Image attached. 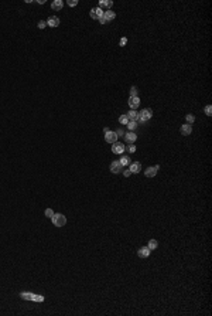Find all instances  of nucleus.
Segmentation results:
<instances>
[{
	"label": "nucleus",
	"mask_w": 212,
	"mask_h": 316,
	"mask_svg": "<svg viewBox=\"0 0 212 316\" xmlns=\"http://www.w3.org/2000/svg\"><path fill=\"white\" fill-rule=\"evenodd\" d=\"M52 220V224L55 226V227H64L66 224V218L64 214H61V213H54V216L51 217Z\"/></svg>",
	"instance_id": "obj_1"
},
{
	"label": "nucleus",
	"mask_w": 212,
	"mask_h": 316,
	"mask_svg": "<svg viewBox=\"0 0 212 316\" xmlns=\"http://www.w3.org/2000/svg\"><path fill=\"white\" fill-rule=\"evenodd\" d=\"M151 116H153V111L146 108V109H143L141 112H139V119H137V122H140V123H146Z\"/></svg>",
	"instance_id": "obj_2"
},
{
	"label": "nucleus",
	"mask_w": 212,
	"mask_h": 316,
	"mask_svg": "<svg viewBox=\"0 0 212 316\" xmlns=\"http://www.w3.org/2000/svg\"><path fill=\"white\" fill-rule=\"evenodd\" d=\"M124 145L123 143H120V142H114V143H112V152H113L114 154H120V153H123L124 152Z\"/></svg>",
	"instance_id": "obj_3"
},
{
	"label": "nucleus",
	"mask_w": 212,
	"mask_h": 316,
	"mask_svg": "<svg viewBox=\"0 0 212 316\" xmlns=\"http://www.w3.org/2000/svg\"><path fill=\"white\" fill-rule=\"evenodd\" d=\"M90 17L93 19V20H99L100 17H103V10L100 7H93L92 10H90Z\"/></svg>",
	"instance_id": "obj_4"
},
{
	"label": "nucleus",
	"mask_w": 212,
	"mask_h": 316,
	"mask_svg": "<svg viewBox=\"0 0 212 316\" xmlns=\"http://www.w3.org/2000/svg\"><path fill=\"white\" fill-rule=\"evenodd\" d=\"M105 140L107 142V143H114V142H117V135H116V132H112V130L106 132L105 133Z\"/></svg>",
	"instance_id": "obj_5"
},
{
	"label": "nucleus",
	"mask_w": 212,
	"mask_h": 316,
	"mask_svg": "<svg viewBox=\"0 0 212 316\" xmlns=\"http://www.w3.org/2000/svg\"><path fill=\"white\" fill-rule=\"evenodd\" d=\"M120 170H123V166L120 164V162H119V160L112 162V164H110V172H112V173H120Z\"/></svg>",
	"instance_id": "obj_6"
},
{
	"label": "nucleus",
	"mask_w": 212,
	"mask_h": 316,
	"mask_svg": "<svg viewBox=\"0 0 212 316\" xmlns=\"http://www.w3.org/2000/svg\"><path fill=\"white\" fill-rule=\"evenodd\" d=\"M158 169H160L158 164H157V166H151V167H147V170L144 172L146 177H154L155 174H157V170H158Z\"/></svg>",
	"instance_id": "obj_7"
},
{
	"label": "nucleus",
	"mask_w": 212,
	"mask_h": 316,
	"mask_svg": "<svg viewBox=\"0 0 212 316\" xmlns=\"http://www.w3.org/2000/svg\"><path fill=\"white\" fill-rule=\"evenodd\" d=\"M150 252H151V250H148V247H141L137 251V255H139V258H147L150 255Z\"/></svg>",
	"instance_id": "obj_8"
},
{
	"label": "nucleus",
	"mask_w": 212,
	"mask_h": 316,
	"mask_svg": "<svg viewBox=\"0 0 212 316\" xmlns=\"http://www.w3.org/2000/svg\"><path fill=\"white\" fill-rule=\"evenodd\" d=\"M139 105H140L139 97H130V99H129V106H130L131 109H137Z\"/></svg>",
	"instance_id": "obj_9"
},
{
	"label": "nucleus",
	"mask_w": 212,
	"mask_h": 316,
	"mask_svg": "<svg viewBox=\"0 0 212 316\" xmlns=\"http://www.w3.org/2000/svg\"><path fill=\"white\" fill-rule=\"evenodd\" d=\"M181 133L182 135H191L192 133V125H189V123H185V125H181Z\"/></svg>",
	"instance_id": "obj_10"
},
{
	"label": "nucleus",
	"mask_w": 212,
	"mask_h": 316,
	"mask_svg": "<svg viewBox=\"0 0 212 316\" xmlns=\"http://www.w3.org/2000/svg\"><path fill=\"white\" fill-rule=\"evenodd\" d=\"M47 24H48L49 27H58V24H59V19H58V17H55V16L48 17V20H47Z\"/></svg>",
	"instance_id": "obj_11"
},
{
	"label": "nucleus",
	"mask_w": 212,
	"mask_h": 316,
	"mask_svg": "<svg viewBox=\"0 0 212 316\" xmlns=\"http://www.w3.org/2000/svg\"><path fill=\"white\" fill-rule=\"evenodd\" d=\"M124 139H126V142H129V143H133V142H136V139H137V136H136V133L134 132H127L126 135H124Z\"/></svg>",
	"instance_id": "obj_12"
},
{
	"label": "nucleus",
	"mask_w": 212,
	"mask_h": 316,
	"mask_svg": "<svg viewBox=\"0 0 212 316\" xmlns=\"http://www.w3.org/2000/svg\"><path fill=\"white\" fill-rule=\"evenodd\" d=\"M62 6H64V1H62V0H54V1L51 3V9H52V10H57V11L61 10Z\"/></svg>",
	"instance_id": "obj_13"
},
{
	"label": "nucleus",
	"mask_w": 212,
	"mask_h": 316,
	"mask_svg": "<svg viewBox=\"0 0 212 316\" xmlns=\"http://www.w3.org/2000/svg\"><path fill=\"white\" fill-rule=\"evenodd\" d=\"M103 17L106 19V21H110V20H113L114 17H116V13L112 11V10H106V11H103Z\"/></svg>",
	"instance_id": "obj_14"
},
{
	"label": "nucleus",
	"mask_w": 212,
	"mask_h": 316,
	"mask_svg": "<svg viewBox=\"0 0 212 316\" xmlns=\"http://www.w3.org/2000/svg\"><path fill=\"white\" fill-rule=\"evenodd\" d=\"M127 118H129V121H136L137 122V119H139V112H137L136 109H131L130 112L127 114Z\"/></svg>",
	"instance_id": "obj_15"
},
{
	"label": "nucleus",
	"mask_w": 212,
	"mask_h": 316,
	"mask_svg": "<svg viewBox=\"0 0 212 316\" xmlns=\"http://www.w3.org/2000/svg\"><path fill=\"white\" fill-rule=\"evenodd\" d=\"M129 170L131 172V173H139L140 170H141V164L140 163H130V169Z\"/></svg>",
	"instance_id": "obj_16"
},
{
	"label": "nucleus",
	"mask_w": 212,
	"mask_h": 316,
	"mask_svg": "<svg viewBox=\"0 0 212 316\" xmlns=\"http://www.w3.org/2000/svg\"><path fill=\"white\" fill-rule=\"evenodd\" d=\"M112 4H113V1H110V0H100V1H99V6L98 7H112Z\"/></svg>",
	"instance_id": "obj_17"
},
{
	"label": "nucleus",
	"mask_w": 212,
	"mask_h": 316,
	"mask_svg": "<svg viewBox=\"0 0 212 316\" xmlns=\"http://www.w3.org/2000/svg\"><path fill=\"white\" fill-rule=\"evenodd\" d=\"M33 295L34 293H31V292H21L20 293V296L24 300H33Z\"/></svg>",
	"instance_id": "obj_18"
},
{
	"label": "nucleus",
	"mask_w": 212,
	"mask_h": 316,
	"mask_svg": "<svg viewBox=\"0 0 212 316\" xmlns=\"http://www.w3.org/2000/svg\"><path fill=\"white\" fill-rule=\"evenodd\" d=\"M119 162H120L122 166H127V164H130L131 163V160H130V157H129V156H123V157H120V160H119Z\"/></svg>",
	"instance_id": "obj_19"
},
{
	"label": "nucleus",
	"mask_w": 212,
	"mask_h": 316,
	"mask_svg": "<svg viewBox=\"0 0 212 316\" xmlns=\"http://www.w3.org/2000/svg\"><path fill=\"white\" fill-rule=\"evenodd\" d=\"M147 247H148V250H155V248L158 247V243H157L155 240H150V241H148V245H147Z\"/></svg>",
	"instance_id": "obj_20"
},
{
	"label": "nucleus",
	"mask_w": 212,
	"mask_h": 316,
	"mask_svg": "<svg viewBox=\"0 0 212 316\" xmlns=\"http://www.w3.org/2000/svg\"><path fill=\"white\" fill-rule=\"evenodd\" d=\"M136 126H137V122L136 121H129L127 122V128H129V130H131V132L136 129Z\"/></svg>",
	"instance_id": "obj_21"
},
{
	"label": "nucleus",
	"mask_w": 212,
	"mask_h": 316,
	"mask_svg": "<svg viewBox=\"0 0 212 316\" xmlns=\"http://www.w3.org/2000/svg\"><path fill=\"white\" fill-rule=\"evenodd\" d=\"M119 122H120L122 125H127V122H129V118H127V115H122V116L119 118Z\"/></svg>",
	"instance_id": "obj_22"
},
{
	"label": "nucleus",
	"mask_w": 212,
	"mask_h": 316,
	"mask_svg": "<svg viewBox=\"0 0 212 316\" xmlns=\"http://www.w3.org/2000/svg\"><path fill=\"white\" fill-rule=\"evenodd\" d=\"M185 119H187V123L192 125L194 121H195V116H194V115H187V116H185Z\"/></svg>",
	"instance_id": "obj_23"
},
{
	"label": "nucleus",
	"mask_w": 212,
	"mask_h": 316,
	"mask_svg": "<svg viewBox=\"0 0 212 316\" xmlns=\"http://www.w3.org/2000/svg\"><path fill=\"white\" fill-rule=\"evenodd\" d=\"M33 300L34 302H44V296H41V295H33Z\"/></svg>",
	"instance_id": "obj_24"
},
{
	"label": "nucleus",
	"mask_w": 212,
	"mask_h": 316,
	"mask_svg": "<svg viewBox=\"0 0 212 316\" xmlns=\"http://www.w3.org/2000/svg\"><path fill=\"white\" fill-rule=\"evenodd\" d=\"M44 214H45V217H48V218H51V217H52V216H54V211L51 210V209H47V210H45V213H44Z\"/></svg>",
	"instance_id": "obj_25"
},
{
	"label": "nucleus",
	"mask_w": 212,
	"mask_h": 316,
	"mask_svg": "<svg viewBox=\"0 0 212 316\" xmlns=\"http://www.w3.org/2000/svg\"><path fill=\"white\" fill-rule=\"evenodd\" d=\"M137 88L136 87H131V89H130V97H137Z\"/></svg>",
	"instance_id": "obj_26"
},
{
	"label": "nucleus",
	"mask_w": 212,
	"mask_h": 316,
	"mask_svg": "<svg viewBox=\"0 0 212 316\" xmlns=\"http://www.w3.org/2000/svg\"><path fill=\"white\" fill-rule=\"evenodd\" d=\"M211 112H212V106L211 105H206V106H205V114L208 115V116H211V115H212Z\"/></svg>",
	"instance_id": "obj_27"
},
{
	"label": "nucleus",
	"mask_w": 212,
	"mask_h": 316,
	"mask_svg": "<svg viewBox=\"0 0 212 316\" xmlns=\"http://www.w3.org/2000/svg\"><path fill=\"white\" fill-rule=\"evenodd\" d=\"M127 150H129L130 153H134V152H136V146L133 145V143H130V145L127 146Z\"/></svg>",
	"instance_id": "obj_28"
},
{
	"label": "nucleus",
	"mask_w": 212,
	"mask_h": 316,
	"mask_svg": "<svg viewBox=\"0 0 212 316\" xmlns=\"http://www.w3.org/2000/svg\"><path fill=\"white\" fill-rule=\"evenodd\" d=\"M76 4H78L76 0H68V6H69V7H75Z\"/></svg>",
	"instance_id": "obj_29"
},
{
	"label": "nucleus",
	"mask_w": 212,
	"mask_h": 316,
	"mask_svg": "<svg viewBox=\"0 0 212 316\" xmlns=\"http://www.w3.org/2000/svg\"><path fill=\"white\" fill-rule=\"evenodd\" d=\"M126 43H127V38H126V37H122V38H120V41H119V46L124 47V46H126Z\"/></svg>",
	"instance_id": "obj_30"
},
{
	"label": "nucleus",
	"mask_w": 212,
	"mask_h": 316,
	"mask_svg": "<svg viewBox=\"0 0 212 316\" xmlns=\"http://www.w3.org/2000/svg\"><path fill=\"white\" fill-rule=\"evenodd\" d=\"M45 26H47V23H45L44 20L38 21V28H45Z\"/></svg>",
	"instance_id": "obj_31"
},
{
	"label": "nucleus",
	"mask_w": 212,
	"mask_h": 316,
	"mask_svg": "<svg viewBox=\"0 0 212 316\" xmlns=\"http://www.w3.org/2000/svg\"><path fill=\"white\" fill-rule=\"evenodd\" d=\"M99 21H100L102 24H106V23H107V21H106V19H105V17H100V19H99Z\"/></svg>",
	"instance_id": "obj_32"
},
{
	"label": "nucleus",
	"mask_w": 212,
	"mask_h": 316,
	"mask_svg": "<svg viewBox=\"0 0 212 316\" xmlns=\"http://www.w3.org/2000/svg\"><path fill=\"white\" fill-rule=\"evenodd\" d=\"M131 174V172L130 170H124V177H129Z\"/></svg>",
	"instance_id": "obj_33"
}]
</instances>
